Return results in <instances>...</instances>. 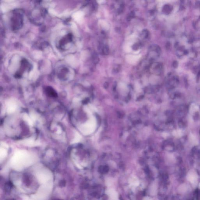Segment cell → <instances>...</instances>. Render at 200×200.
I'll return each mask as SVG.
<instances>
[{
    "mask_svg": "<svg viewBox=\"0 0 200 200\" xmlns=\"http://www.w3.org/2000/svg\"><path fill=\"white\" fill-rule=\"evenodd\" d=\"M6 106L7 113H13L16 111L18 106L17 102L15 99H10L7 102Z\"/></svg>",
    "mask_w": 200,
    "mask_h": 200,
    "instance_id": "obj_3",
    "label": "cell"
},
{
    "mask_svg": "<svg viewBox=\"0 0 200 200\" xmlns=\"http://www.w3.org/2000/svg\"><path fill=\"white\" fill-rule=\"evenodd\" d=\"M23 118L25 121L28 123L29 125L32 126L33 125L35 120H36V116L34 114L31 113L30 115L25 114Z\"/></svg>",
    "mask_w": 200,
    "mask_h": 200,
    "instance_id": "obj_4",
    "label": "cell"
},
{
    "mask_svg": "<svg viewBox=\"0 0 200 200\" xmlns=\"http://www.w3.org/2000/svg\"><path fill=\"white\" fill-rule=\"evenodd\" d=\"M11 22L13 28L15 29H19L22 25L23 18L22 14L20 13L16 12L13 14L11 18Z\"/></svg>",
    "mask_w": 200,
    "mask_h": 200,
    "instance_id": "obj_2",
    "label": "cell"
},
{
    "mask_svg": "<svg viewBox=\"0 0 200 200\" xmlns=\"http://www.w3.org/2000/svg\"><path fill=\"white\" fill-rule=\"evenodd\" d=\"M81 139V136L80 135H79V134L78 133H76L75 138L74 140H73L72 143L78 142Z\"/></svg>",
    "mask_w": 200,
    "mask_h": 200,
    "instance_id": "obj_7",
    "label": "cell"
},
{
    "mask_svg": "<svg viewBox=\"0 0 200 200\" xmlns=\"http://www.w3.org/2000/svg\"><path fill=\"white\" fill-rule=\"evenodd\" d=\"M52 200H61V199H52Z\"/></svg>",
    "mask_w": 200,
    "mask_h": 200,
    "instance_id": "obj_9",
    "label": "cell"
},
{
    "mask_svg": "<svg viewBox=\"0 0 200 200\" xmlns=\"http://www.w3.org/2000/svg\"><path fill=\"white\" fill-rule=\"evenodd\" d=\"M22 143L24 145L29 147H34L39 144V142L35 140L32 138L25 139L22 141Z\"/></svg>",
    "mask_w": 200,
    "mask_h": 200,
    "instance_id": "obj_6",
    "label": "cell"
},
{
    "mask_svg": "<svg viewBox=\"0 0 200 200\" xmlns=\"http://www.w3.org/2000/svg\"><path fill=\"white\" fill-rule=\"evenodd\" d=\"M72 40V35L71 34H68L61 40L59 44L60 47L63 49L65 44H67L68 43L71 42Z\"/></svg>",
    "mask_w": 200,
    "mask_h": 200,
    "instance_id": "obj_5",
    "label": "cell"
},
{
    "mask_svg": "<svg viewBox=\"0 0 200 200\" xmlns=\"http://www.w3.org/2000/svg\"><path fill=\"white\" fill-rule=\"evenodd\" d=\"M96 121L94 117H91L90 119L80 127L79 129L83 134L88 135L93 133L96 129Z\"/></svg>",
    "mask_w": 200,
    "mask_h": 200,
    "instance_id": "obj_1",
    "label": "cell"
},
{
    "mask_svg": "<svg viewBox=\"0 0 200 200\" xmlns=\"http://www.w3.org/2000/svg\"><path fill=\"white\" fill-rule=\"evenodd\" d=\"M104 54L108 53V49L107 47H105L104 48Z\"/></svg>",
    "mask_w": 200,
    "mask_h": 200,
    "instance_id": "obj_8",
    "label": "cell"
}]
</instances>
